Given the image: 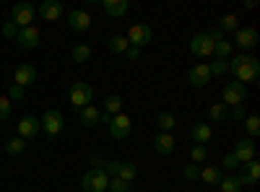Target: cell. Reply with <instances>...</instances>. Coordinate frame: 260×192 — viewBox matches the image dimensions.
<instances>
[{"label":"cell","instance_id":"obj_34","mask_svg":"<svg viewBox=\"0 0 260 192\" xmlns=\"http://www.w3.org/2000/svg\"><path fill=\"white\" fill-rule=\"evenodd\" d=\"M208 68H211V75L216 78V75H224V73H229V60H219L216 57L213 62H208Z\"/></svg>","mask_w":260,"mask_h":192},{"label":"cell","instance_id":"obj_10","mask_svg":"<svg viewBox=\"0 0 260 192\" xmlns=\"http://www.w3.org/2000/svg\"><path fill=\"white\" fill-rule=\"evenodd\" d=\"M237 179H240L242 189L245 187H255L257 179H260V161H247V164H240V174H237Z\"/></svg>","mask_w":260,"mask_h":192},{"label":"cell","instance_id":"obj_15","mask_svg":"<svg viewBox=\"0 0 260 192\" xmlns=\"http://www.w3.org/2000/svg\"><path fill=\"white\" fill-rule=\"evenodd\" d=\"M16 130H18V138H24V140L29 143V140H31V138H37V133H39V120H37V117H31V114L21 117V122L16 125Z\"/></svg>","mask_w":260,"mask_h":192},{"label":"cell","instance_id":"obj_42","mask_svg":"<svg viewBox=\"0 0 260 192\" xmlns=\"http://www.w3.org/2000/svg\"><path fill=\"white\" fill-rule=\"evenodd\" d=\"M229 120L242 122V120H245V109H242V106H232V109H229Z\"/></svg>","mask_w":260,"mask_h":192},{"label":"cell","instance_id":"obj_14","mask_svg":"<svg viewBox=\"0 0 260 192\" xmlns=\"http://www.w3.org/2000/svg\"><path fill=\"white\" fill-rule=\"evenodd\" d=\"M232 153H234V159L240 161V164L252 161V159H255V140H250V138L237 140V143H234V148H232Z\"/></svg>","mask_w":260,"mask_h":192},{"label":"cell","instance_id":"obj_36","mask_svg":"<svg viewBox=\"0 0 260 192\" xmlns=\"http://www.w3.org/2000/svg\"><path fill=\"white\" fill-rule=\"evenodd\" d=\"M190 156H192V164H198V166H201V164L208 159V148H206V145H192Z\"/></svg>","mask_w":260,"mask_h":192},{"label":"cell","instance_id":"obj_8","mask_svg":"<svg viewBox=\"0 0 260 192\" xmlns=\"http://www.w3.org/2000/svg\"><path fill=\"white\" fill-rule=\"evenodd\" d=\"M34 18H37V8H34L31 3L21 0V3L13 6V24H16L18 29H29Z\"/></svg>","mask_w":260,"mask_h":192},{"label":"cell","instance_id":"obj_35","mask_svg":"<svg viewBox=\"0 0 260 192\" xmlns=\"http://www.w3.org/2000/svg\"><path fill=\"white\" fill-rule=\"evenodd\" d=\"M240 29V21H237V16L234 13H229V16H224L221 18V26H219V31L224 34V31H237Z\"/></svg>","mask_w":260,"mask_h":192},{"label":"cell","instance_id":"obj_24","mask_svg":"<svg viewBox=\"0 0 260 192\" xmlns=\"http://www.w3.org/2000/svg\"><path fill=\"white\" fill-rule=\"evenodd\" d=\"M99 109H96V106L94 104H89V106H83V109L78 112V120H81V125L83 127H96L99 125Z\"/></svg>","mask_w":260,"mask_h":192},{"label":"cell","instance_id":"obj_17","mask_svg":"<svg viewBox=\"0 0 260 192\" xmlns=\"http://www.w3.org/2000/svg\"><path fill=\"white\" fill-rule=\"evenodd\" d=\"M62 13H65V8H62L60 0H45V3L37 8V16H42L45 21H57Z\"/></svg>","mask_w":260,"mask_h":192},{"label":"cell","instance_id":"obj_18","mask_svg":"<svg viewBox=\"0 0 260 192\" xmlns=\"http://www.w3.org/2000/svg\"><path fill=\"white\" fill-rule=\"evenodd\" d=\"M234 42H237L242 50H252V47H257L260 34H257V29H237V31H234Z\"/></svg>","mask_w":260,"mask_h":192},{"label":"cell","instance_id":"obj_43","mask_svg":"<svg viewBox=\"0 0 260 192\" xmlns=\"http://www.w3.org/2000/svg\"><path fill=\"white\" fill-rule=\"evenodd\" d=\"M224 169H240V161L234 159V153H232V151L224 156Z\"/></svg>","mask_w":260,"mask_h":192},{"label":"cell","instance_id":"obj_37","mask_svg":"<svg viewBox=\"0 0 260 192\" xmlns=\"http://www.w3.org/2000/svg\"><path fill=\"white\" fill-rule=\"evenodd\" d=\"M107 192H130V182H122L117 177H110V187H107Z\"/></svg>","mask_w":260,"mask_h":192},{"label":"cell","instance_id":"obj_1","mask_svg":"<svg viewBox=\"0 0 260 192\" xmlns=\"http://www.w3.org/2000/svg\"><path fill=\"white\" fill-rule=\"evenodd\" d=\"M229 73L237 83H252L260 75V62L252 55H234L229 57Z\"/></svg>","mask_w":260,"mask_h":192},{"label":"cell","instance_id":"obj_26","mask_svg":"<svg viewBox=\"0 0 260 192\" xmlns=\"http://www.w3.org/2000/svg\"><path fill=\"white\" fill-rule=\"evenodd\" d=\"M122 106H125L122 99H120L117 94H110V96H104V109H102V112H107V114H112V117H115V114L122 112Z\"/></svg>","mask_w":260,"mask_h":192},{"label":"cell","instance_id":"obj_30","mask_svg":"<svg viewBox=\"0 0 260 192\" xmlns=\"http://www.w3.org/2000/svg\"><path fill=\"white\" fill-rule=\"evenodd\" d=\"M71 57H73L76 62H89V60H91V47H89V45H76V47L71 50Z\"/></svg>","mask_w":260,"mask_h":192},{"label":"cell","instance_id":"obj_38","mask_svg":"<svg viewBox=\"0 0 260 192\" xmlns=\"http://www.w3.org/2000/svg\"><path fill=\"white\" fill-rule=\"evenodd\" d=\"M11 109H13V104L8 96H0V122H6L11 120Z\"/></svg>","mask_w":260,"mask_h":192},{"label":"cell","instance_id":"obj_2","mask_svg":"<svg viewBox=\"0 0 260 192\" xmlns=\"http://www.w3.org/2000/svg\"><path fill=\"white\" fill-rule=\"evenodd\" d=\"M68 99L73 104V109L81 112L83 106H89L94 101V89L89 86V83H83V81H76V83H71V89H68Z\"/></svg>","mask_w":260,"mask_h":192},{"label":"cell","instance_id":"obj_41","mask_svg":"<svg viewBox=\"0 0 260 192\" xmlns=\"http://www.w3.org/2000/svg\"><path fill=\"white\" fill-rule=\"evenodd\" d=\"M8 99H11V104H13V101H21V99H24V89L13 83V86L8 89Z\"/></svg>","mask_w":260,"mask_h":192},{"label":"cell","instance_id":"obj_27","mask_svg":"<svg viewBox=\"0 0 260 192\" xmlns=\"http://www.w3.org/2000/svg\"><path fill=\"white\" fill-rule=\"evenodd\" d=\"M127 39L122 36V34H115V36H110V42H107V50L110 52H115V55H125L127 52Z\"/></svg>","mask_w":260,"mask_h":192},{"label":"cell","instance_id":"obj_6","mask_svg":"<svg viewBox=\"0 0 260 192\" xmlns=\"http://www.w3.org/2000/svg\"><path fill=\"white\" fill-rule=\"evenodd\" d=\"M62 125H65V120H62V114L57 109H47L45 114L39 117V130H45L50 138L62 133Z\"/></svg>","mask_w":260,"mask_h":192},{"label":"cell","instance_id":"obj_25","mask_svg":"<svg viewBox=\"0 0 260 192\" xmlns=\"http://www.w3.org/2000/svg\"><path fill=\"white\" fill-rule=\"evenodd\" d=\"M156 125H159V133H172V130H175V125H177V117L172 114L169 109H161L159 117H156Z\"/></svg>","mask_w":260,"mask_h":192},{"label":"cell","instance_id":"obj_20","mask_svg":"<svg viewBox=\"0 0 260 192\" xmlns=\"http://www.w3.org/2000/svg\"><path fill=\"white\" fill-rule=\"evenodd\" d=\"M211 135H213V130H211V125H206V122H195L190 127V138H192L195 145H206L211 140Z\"/></svg>","mask_w":260,"mask_h":192},{"label":"cell","instance_id":"obj_39","mask_svg":"<svg viewBox=\"0 0 260 192\" xmlns=\"http://www.w3.org/2000/svg\"><path fill=\"white\" fill-rule=\"evenodd\" d=\"M182 177H185V179H190V182H195V179L201 177V166L190 161V164H187V166L182 169Z\"/></svg>","mask_w":260,"mask_h":192},{"label":"cell","instance_id":"obj_19","mask_svg":"<svg viewBox=\"0 0 260 192\" xmlns=\"http://www.w3.org/2000/svg\"><path fill=\"white\" fill-rule=\"evenodd\" d=\"M16 42H18V47H24V50H37V45H39V31H37L34 26H29V29H18Z\"/></svg>","mask_w":260,"mask_h":192},{"label":"cell","instance_id":"obj_45","mask_svg":"<svg viewBox=\"0 0 260 192\" xmlns=\"http://www.w3.org/2000/svg\"><path fill=\"white\" fill-rule=\"evenodd\" d=\"M99 122H102V125H107V127H110V122H112V114H107V112H102V114H99Z\"/></svg>","mask_w":260,"mask_h":192},{"label":"cell","instance_id":"obj_23","mask_svg":"<svg viewBox=\"0 0 260 192\" xmlns=\"http://www.w3.org/2000/svg\"><path fill=\"white\" fill-rule=\"evenodd\" d=\"M154 151L159 156H172V153H175V138H172L169 133H159L154 138Z\"/></svg>","mask_w":260,"mask_h":192},{"label":"cell","instance_id":"obj_40","mask_svg":"<svg viewBox=\"0 0 260 192\" xmlns=\"http://www.w3.org/2000/svg\"><path fill=\"white\" fill-rule=\"evenodd\" d=\"M0 34H3L6 39H16L18 36V26L13 24V21H6V24L0 26Z\"/></svg>","mask_w":260,"mask_h":192},{"label":"cell","instance_id":"obj_5","mask_svg":"<svg viewBox=\"0 0 260 192\" xmlns=\"http://www.w3.org/2000/svg\"><path fill=\"white\" fill-rule=\"evenodd\" d=\"M245 96H247V86L234 81V83H226V86H224L221 104L226 106V109H232V106H242L245 104Z\"/></svg>","mask_w":260,"mask_h":192},{"label":"cell","instance_id":"obj_28","mask_svg":"<svg viewBox=\"0 0 260 192\" xmlns=\"http://www.w3.org/2000/svg\"><path fill=\"white\" fill-rule=\"evenodd\" d=\"M208 117H211L213 122H224V120H229V109H226V106H224L221 101H216V104H211Z\"/></svg>","mask_w":260,"mask_h":192},{"label":"cell","instance_id":"obj_32","mask_svg":"<svg viewBox=\"0 0 260 192\" xmlns=\"http://www.w3.org/2000/svg\"><path fill=\"white\" fill-rule=\"evenodd\" d=\"M213 55L219 60H229L232 57V42H226V39L216 42V45H213Z\"/></svg>","mask_w":260,"mask_h":192},{"label":"cell","instance_id":"obj_44","mask_svg":"<svg viewBox=\"0 0 260 192\" xmlns=\"http://www.w3.org/2000/svg\"><path fill=\"white\" fill-rule=\"evenodd\" d=\"M122 57H125L127 62H136V60L141 57V50H138V47H127V52H125Z\"/></svg>","mask_w":260,"mask_h":192},{"label":"cell","instance_id":"obj_12","mask_svg":"<svg viewBox=\"0 0 260 192\" xmlns=\"http://www.w3.org/2000/svg\"><path fill=\"white\" fill-rule=\"evenodd\" d=\"M190 52H192L195 57H201V60L211 57V55H213V42H211V36H208V34H195V36L190 39Z\"/></svg>","mask_w":260,"mask_h":192},{"label":"cell","instance_id":"obj_29","mask_svg":"<svg viewBox=\"0 0 260 192\" xmlns=\"http://www.w3.org/2000/svg\"><path fill=\"white\" fill-rule=\"evenodd\" d=\"M26 151V140L24 138H11L8 143H6V153L8 156H21Z\"/></svg>","mask_w":260,"mask_h":192},{"label":"cell","instance_id":"obj_7","mask_svg":"<svg viewBox=\"0 0 260 192\" xmlns=\"http://www.w3.org/2000/svg\"><path fill=\"white\" fill-rule=\"evenodd\" d=\"M125 39H127V45L130 47H143V45H148L151 39H154V31H151V26L148 24H133L127 29V34H125Z\"/></svg>","mask_w":260,"mask_h":192},{"label":"cell","instance_id":"obj_31","mask_svg":"<svg viewBox=\"0 0 260 192\" xmlns=\"http://www.w3.org/2000/svg\"><path fill=\"white\" fill-rule=\"evenodd\" d=\"M242 122H245V130H247L250 140L260 135V117H257V114H250V117H245Z\"/></svg>","mask_w":260,"mask_h":192},{"label":"cell","instance_id":"obj_33","mask_svg":"<svg viewBox=\"0 0 260 192\" xmlns=\"http://www.w3.org/2000/svg\"><path fill=\"white\" fill-rule=\"evenodd\" d=\"M219 189L221 192H242V184H240V179H237V177H224L219 182Z\"/></svg>","mask_w":260,"mask_h":192},{"label":"cell","instance_id":"obj_11","mask_svg":"<svg viewBox=\"0 0 260 192\" xmlns=\"http://www.w3.org/2000/svg\"><path fill=\"white\" fill-rule=\"evenodd\" d=\"M130 130H133V120H130L125 112H120V114L112 117V122H110V135H112L115 140H125V138L130 135Z\"/></svg>","mask_w":260,"mask_h":192},{"label":"cell","instance_id":"obj_22","mask_svg":"<svg viewBox=\"0 0 260 192\" xmlns=\"http://www.w3.org/2000/svg\"><path fill=\"white\" fill-rule=\"evenodd\" d=\"M203 184L208 187H219V182L224 179V172L221 166H201V177H198Z\"/></svg>","mask_w":260,"mask_h":192},{"label":"cell","instance_id":"obj_13","mask_svg":"<svg viewBox=\"0 0 260 192\" xmlns=\"http://www.w3.org/2000/svg\"><path fill=\"white\" fill-rule=\"evenodd\" d=\"M13 83L21 89L31 86V83H37V68L31 65V62H21V65L16 68V75H13Z\"/></svg>","mask_w":260,"mask_h":192},{"label":"cell","instance_id":"obj_21","mask_svg":"<svg viewBox=\"0 0 260 192\" xmlns=\"http://www.w3.org/2000/svg\"><path fill=\"white\" fill-rule=\"evenodd\" d=\"M102 8H104L107 16L122 18V16L130 11V3H127V0H102Z\"/></svg>","mask_w":260,"mask_h":192},{"label":"cell","instance_id":"obj_4","mask_svg":"<svg viewBox=\"0 0 260 192\" xmlns=\"http://www.w3.org/2000/svg\"><path fill=\"white\" fill-rule=\"evenodd\" d=\"M104 172L110 174V177L122 179V182H133L136 174H138V166H136L133 161H107Z\"/></svg>","mask_w":260,"mask_h":192},{"label":"cell","instance_id":"obj_9","mask_svg":"<svg viewBox=\"0 0 260 192\" xmlns=\"http://www.w3.org/2000/svg\"><path fill=\"white\" fill-rule=\"evenodd\" d=\"M211 68H208V62H198V65H192L190 70H187V83L192 89H203V86H208L211 83Z\"/></svg>","mask_w":260,"mask_h":192},{"label":"cell","instance_id":"obj_16","mask_svg":"<svg viewBox=\"0 0 260 192\" xmlns=\"http://www.w3.org/2000/svg\"><path fill=\"white\" fill-rule=\"evenodd\" d=\"M68 26L73 29V31H78V34H83V31H89L91 29V16L86 13V11H71L68 13Z\"/></svg>","mask_w":260,"mask_h":192},{"label":"cell","instance_id":"obj_3","mask_svg":"<svg viewBox=\"0 0 260 192\" xmlns=\"http://www.w3.org/2000/svg\"><path fill=\"white\" fill-rule=\"evenodd\" d=\"M110 187V174L104 169H89L83 177H81V189L83 192H107Z\"/></svg>","mask_w":260,"mask_h":192}]
</instances>
